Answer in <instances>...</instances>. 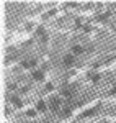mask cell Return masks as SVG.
<instances>
[{"label": "cell", "instance_id": "obj_1", "mask_svg": "<svg viewBox=\"0 0 116 123\" xmlns=\"http://www.w3.org/2000/svg\"><path fill=\"white\" fill-rule=\"evenodd\" d=\"M64 62H66V64H70V62H72V59H70V57H66V59H64Z\"/></svg>", "mask_w": 116, "mask_h": 123}]
</instances>
